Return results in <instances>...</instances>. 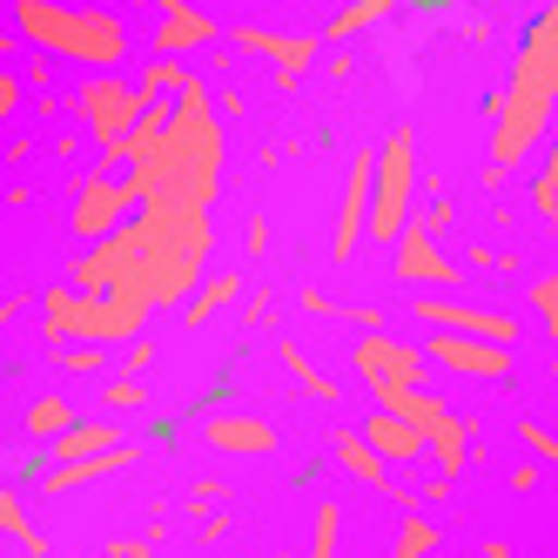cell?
Segmentation results:
<instances>
[{
    "mask_svg": "<svg viewBox=\"0 0 558 558\" xmlns=\"http://www.w3.org/2000/svg\"><path fill=\"white\" fill-rule=\"evenodd\" d=\"M511 492H538V464H518L511 471Z\"/></svg>",
    "mask_w": 558,
    "mask_h": 558,
    "instance_id": "41",
    "label": "cell"
},
{
    "mask_svg": "<svg viewBox=\"0 0 558 558\" xmlns=\"http://www.w3.org/2000/svg\"><path fill=\"white\" fill-rule=\"evenodd\" d=\"M430 551H437V525L424 511H404V525L390 538V558H430Z\"/></svg>",
    "mask_w": 558,
    "mask_h": 558,
    "instance_id": "26",
    "label": "cell"
},
{
    "mask_svg": "<svg viewBox=\"0 0 558 558\" xmlns=\"http://www.w3.org/2000/svg\"><path fill=\"white\" fill-rule=\"evenodd\" d=\"M148 545H155V532H142V538H114L108 558H148Z\"/></svg>",
    "mask_w": 558,
    "mask_h": 558,
    "instance_id": "37",
    "label": "cell"
},
{
    "mask_svg": "<svg viewBox=\"0 0 558 558\" xmlns=\"http://www.w3.org/2000/svg\"><path fill=\"white\" fill-rule=\"evenodd\" d=\"M122 182L135 189L142 209H155V203L209 209L216 203V189H222V114H216V95H209L203 74L175 95V129H169L162 155H148Z\"/></svg>",
    "mask_w": 558,
    "mask_h": 558,
    "instance_id": "1",
    "label": "cell"
},
{
    "mask_svg": "<svg viewBox=\"0 0 558 558\" xmlns=\"http://www.w3.org/2000/svg\"><path fill=\"white\" fill-rule=\"evenodd\" d=\"M203 437H209L216 451H229V458H269L276 451V424H263L250 411H216L203 424Z\"/></svg>",
    "mask_w": 558,
    "mask_h": 558,
    "instance_id": "16",
    "label": "cell"
},
{
    "mask_svg": "<svg viewBox=\"0 0 558 558\" xmlns=\"http://www.w3.org/2000/svg\"><path fill=\"white\" fill-rule=\"evenodd\" d=\"M417 324L424 330H451V337H485V343H518V324L511 316H492V310H477V303H458V296H424L417 310Z\"/></svg>",
    "mask_w": 558,
    "mask_h": 558,
    "instance_id": "10",
    "label": "cell"
},
{
    "mask_svg": "<svg viewBox=\"0 0 558 558\" xmlns=\"http://www.w3.org/2000/svg\"><path fill=\"white\" fill-rule=\"evenodd\" d=\"M518 437H525V451H532L538 464H558V437H551L545 424H518Z\"/></svg>",
    "mask_w": 558,
    "mask_h": 558,
    "instance_id": "34",
    "label": "cell"
},
{
    "mask_svg": "<svg viewBox=\"0 0 558 558\" xmlns=\"http://www.w3.org/2000/svg\"><path fill=\"white\" fill-rule=\"evenodd\" d=\"M162 101V95H148L142 82H122V74H88L82 88L68 95V108H74V122H82L95 142H101V155H114L135 129H142V114Z\"/></svg>",
    "mask_w": 558,
    "mask_h": 558,
    "instance_id": "4",
    "label": "cell"
},
{
    "mask_svg": "<svg viewBox=\"0 0 558 558\" xmlns=\"http://www.w3.org/2000/svg\"><path fill=\"white\" fill-rule=\"evenodd\" d=\"M417 222H424V229H430V235H437V229H445V222H451V203H430V209H424V216H417Z\"/></svg>",
    "mask_w": 558,
    "mask_h": 558,
    "instance_id": "39",
    "label": "cell"
},
{
    "mask_svg": "<svg viewBox=\"0 0 558 558\" xmlns=\"http://www.w3.org/2000/svg\"><path fill=\"white\" fill-rule=\"evenodd\" d=\"M21 424H27V437H48V445H54V437H68V430L82 424V417H74V404H68V397H34Z\"/></svg>",
    "mask_w": 558,
    "mask_h": 558,
    "instance_id": "22",
    "label": "cell"
},
{
    "mask_svg": "<svg viewBox=\"0 0 558 558\" xmlns=\"http://www.w3.org/2000/svg\"><path fill=\"white\" fill-rule=\"evenodd\" d=\"M243 235H250V250H256V256L269 250V222H263V216H250V229H243Z\"/></svg>",
    "mask_w": 558,
    "mask_h": 558,
    "instance_id": "40",
    "label": "cell"
},
{
    "mask_svg": "<svg viewBox=\"0 0 558 558\" xmlns=\"http://www.w3.org/2000/svg\"><path fill=\"white\" fill-rule=\"evenodd\" d=\"M41 330L54 337V343H95V350H108V343H142V324L155 316V303L142 296V290H101V296H88V290H74V283H61V290H48L41 296Z\"/></svg>",
    "mask_w": 558,
    "mask_h": 558,
    "instance_id": "3",
    "label": "cell"
},
{
    "mask_svg": "<svg viewBox=\"0 0 558 558\" xmlns=\"http://www.w3.org/2000/svg\"><path fill=\"white\" fill-rule=\"evenodd\" d=\"M356 371H364V384L371 390H390V384H411V390H424V350H411V343H397V337H364L356 343V356H350Z\"/></svg>",
    "mask_w": 558,
    "mask_h": 558,
    "instance_id": "12",
    "label": "cell"
},
{
    "mask_svg": "<svg viewBox=\"0 0 558 558\" xmlns=\"http://www.w3.org/2000/svg\"><path fill=\"white\" fill-rule=\"evenodd\" d=\"M129 464H135V445H122V451H101V458H88V464H61V471L48 477V492H82V485H101V477L129 471Z\"/></svg>",
    "mask_w": 558,
    "mask_h": 558,
    "instance_id": "21",
    "label": "cell"
},
{
    "mask_svg": "<svg viewBox=\"0 0 558 558\" xmlns=\"http://www.w3.org/2000/svg\"><path fill=\"white\" fill-rule=\"evenodd\" d=\"M532 209H538L545 222H558V142H551V155H545V169L532 175Z\"/></svg>",
    "mask_w": 558,
    "mask_h": 558,
    "instance_id": "31",
    "label": "cell"
},
{
    "mask_svg": "<svg viewBox=\"0 0 558 558\" xmlns=\"http://www.w3.org/2000/svg\"><path fill=\"white\" fill-rule=\"evenodd\" d=\"M511 88L518 95H538V101H558V0L525 27V41L511 54Z\"/></svg>",
    "mask_w": 558,
    "mask_h": 558,
    "instance_id": "8",
    "label": "cell"
},
{
    "mask_svg": "<svg viewBox=\"0 0 558 558\" xmlns=\"http://www.w3.org/2000/svg\"><path fill=\"white\" fill-rule=\"evenodd\" d=\"M377 397V411H390V417H404V424H417L424 437L437 430V424H451V411L437 404L430 390H411V384H390V390H371Z\"/></svg>",
    "mask_w": 558,
    "mask_h": 558,
    "instance_id": "19",
    "label": "cell"
},
{
    "mask_svg": "<svg viewBox=\"0 0 558 558\" xmlns=\"http://www.w3.org/2000/svg\"><path fill=\"white\" fill-rule=\"evenodd\" d=\"M551 377H558V356H551Z\"/></svg>",
    "mask_w": 558,
    "mask_h": 558,
    "instance_id": "44",
    "label": "cell"
},
{
    "mask_svg": "<svg viewBox=\"0 0 558 558\" xmlns=\"http://www.w3.org/2000/svg\"><path fill=\"white\" fill-rule=\"evenodd\" d=\"M135 82H142L148 95H162V101H175V95H182V88L195 82V68H189V61H169V54H148V68L135 74Z\"/></svg>",
    "mask_w": 558,
    "mask_h": 558,
    "instance_id": "24",
    "label": "cell"
},
{
    "mask_svg": "<svg viewBox=\"0 0 558 558\" xmlns=\"http://www.w3.org/2000/svg\"><path fill=\"white\" fill-rule=\"evenodd\" d=\"M371 203H377V155H350V189H343L337 235H330V256H337V263H350L356 243L371 235Z\"/></svg>",
    "mask_w": 558,
    "mask_h": 558,
    "instance_id": "11",
    "label": "cell"
},
{
    "mask_svg": "<svg viewBox=\"0 0 558 558\" xmlns=\"http://www.w3.org/2000/svg\"><path fill=\"white\" fill-rule=\"evenodd\" d=\"M337 458H343V471H350V477H364V485H377V492H390V498H397V505H404V511L417 505V492H404V485H397V477H390V464L377 458V445H371V437H364V430H350V424H343V430H337Z\"/></svg>",
    "mask_w": 558,
    "mask_h": 558,
    "instance_id": "17",
    "label": "cell"
},
{
    "mask_svg": "<svg viewBox=\"0 0 558 558\" xmlns=\"http://www.w3.org/2000/svg\"><path fill=\"white\" fill-rule=\"evenodd\" d=\"M296 303H303V310H310V316H343V310H337V303H330V296H324V290H303V296H296Z\"/></svg>",
    "mask_w": 558,
    "mask_h": 558,
    "instance_id": "38",
    "label": "cell"
},
{
    "mask_svg": "<svg viewBox=\"0 0 558 558\" xmlns=\"http://www.w3.org/2000/svg\"><path fill=\"white\" fill-rule=\"evenodd\" d=\"M485 558H511V545H505V538H492V545H485Z\"/></svg>",
    "mask_w": 558,
    "mask_h": 558,
    "instance_id": "42",
    "label": "cell"
},
{
    "mask_svg": "<svg viewBox=\"0 0 558 558\" xmlns=\"http://www.w3.org/2000/svg\"><path fill=\"white\" fill-rule=\"evenodd\" d=\"M229 48H243V54H263L269 68H276V82L283 88H296V74H310L316 68V34H276V27H256V21H235L229 27Z\"/></svg>",
    "mask_w": 558,
    "mask_h": 558,
    "instance_id": "9",
    "label": "cell"
},
{
    "mask_svg": "<svg viewBox=\"0 0 558 558\" xmlns=\"http://www.w3.org/2000/svg\"><path fill=\"white\" fill-rule=\"evenodd\" d=\"M54 364H61V371H101V350H95V343H68Z\"/></svg>",
    "mask_w": 558,
    "mask_h": 558,
    "instance_id": "35",
    "label": "cell"
},
{
    "mask_svg": "<svg viewBox=\"0 0 558 558\" xmlns=\"http://www.w3.org/2000/svg\"><path fill=\"white\" fill-rule=\"evenodd\" d=\"M0 525H8V538H14V545H21L27 558H48V538L27 525V511H21V498H14V492L0 498Z\"/></svg>",
    "mask_w": 558,
    "mask_h": 558,
    "instance_id": "29",
    "label": "cell"
},
{
    "mask_svg": "<svg viewBox=\"0 0 558 558\" xmlns=\"http://www.w3.org/2000/svg\"><path fill=\"white\" fill-rule=\"evenodd\" d=\"M101 451H122V430H114V424H74L68 437H54V445H48L54 471H61V464H88V458H101Z\"/></svg>",
    "mask_w": 558,
    "mask_h": 558,
    "instance_id": "20",
    "label": "cell"
},
{
    "mask_svg": "<svg viewBox=\"0 0 558 558\" xmlns=\"http://www.w3.org/2000/svg\"><path fill=\"white\" fill-rule=\"evenodd\" d=\"M424 356L445 371H464V377H505L511 371V350L505 343H485V337H451V330H430L424 337Z\"/></svg>",
    "mask_w": 558,
    "mask_h": 558,
    "instance_id": "15",
    "label": "cell"
},
{
    "mask_svg": "<svg viewBox=\"0 0 558 558\" xmlns=\"http://www.w3.org/2000/svg\"><path fill=\"white\" fill-rule=\"evenodd\" d=\"M364 437L377 445L384 464H417V458L430 451V437H424L417 424H404V417H390V411H371V417H364Z\"/></svg>",
    "mask_w": 558,
    "mask_h": 558,
    "instance_id": "18",
    "label": "cell"
},
{
    "mask_svg": "<svg viewBox=\"0 0 558 558\" xmlns=\"http://www.w3.org/2000/svg\"><path fill=\"white\" fill-rule=\"evenodd\" d=\"M545 129H551V101L505 88V95L492 101V162H498L505 175H511L518 162H532L538 142H545Z\"/></svg>",
    "mask_w": 558,
    "mask_h": 558,
    "instance_id": "7",
    "label": "cell"
},
{
    "mask_svg": "<svg viewBox=\"0 0 558 558\" xmlns=\"http://www.w3.org/2000/svg\"><path fill=\"white\" fill-rule=\"evenodd\" d=\"M283 371H290V377H296V384L316 397V404H337V384H330L324 371H316V364H310V356H303L296 343H283Z\"/></svg>",
    "mask_w": 558,
    "mask_h": 558,
    "instance_id": "28",
    "label": "cell"
},
{
    "mask_svg": "<svg viewBox=\"0 0 558 558\" xmlns=\"http://www.w3.org/2000/svg\"><path fill=\"white\" fill-rule=\"evenodd\" d=\"M532 310L545 316V330L558 337V276H538V283H532Z\"/></svg>",
    "mask_w": 558,
    "mask_h": 558,
    "instance_id": "33",
    "label": "cell"
},
{
    "mask_svg": "<svg viewBox=\"0 0 558 558\" xmlns=\"http://www.w3.org/2000/svg\"><path fill=\"white\" fill-rule=\"evenodd\" d=\"M430 458H437V477H458L464 471V424L458 417L430 430Z\"/></svg>",
    "mask_w": 558,
    "mask_h": 558,
    "instance_id": "27",
    "label": "cell"
},
{
    "mask_svg": "<svg viewBox=\"0 0 558 558\" xmlns=\"http://www.w3.org/2000/svg\"><path fill=\"white\" fill-rule=\"evenodd\" d=\"M397 256V283H417V290H458V263H445V250H437V235L424 222L404 229V243L390 250Z\"/></svg>",
    "mask_w": 558,
    "mask_h": 558,
    "instance_id": "14",
    "label": "cell"
},
{
    "mask_svg": "<svg viewBox=\"0 0 558 558\" xmlns=\"http://www.w3.org/2000/svg\"><path fill=\"white\" fill-rule=\"evenodd\" d=\"M129 209L142 216V203H135V189L122 182V175H101V169H88L82 182H74V209H68V229H74V243H108L114 229H129Z\"/></svg>",
    "mask_w": 558,
    "mask_h": 558,
    "instance_id": "6",
    "label": "cell"
},
{
    "mask_svg": "<svg viewBox=\"0 0 558 558\" xmlns=\"http://www.w3.org/2000/svg\"><path fill=\"white\" fill-rule=\"evenodd\" d=\"M8 21L48 61H74V68H95V74H114L135 54L129 21L114 8H101V0H8Z\"/></svg>",
    "mask_w": 558,
    "mask_h": 558,
    "instance_id": "2",
    "label": "cell"
},
{
    "mask_svg": "<svg viewBox=\"0 0 558 558\" xmlns=\"http://www.w3.org/2000/svg\"><path fill=\"white\" fill-rule=\"evenodd\" d=\"M235 290H243V276H203V290L189 296V316H182V324H189V330H203L216 310H229V303H235Z\"/></svg>",
    "mask_w": 558,
    "mask_h": 558,
    "instance_id": "23",
    "label": "cell"
},
{
    "mask_svg": "<svg viewBox=\"0 0 558 558\" xmlns=\"http://www.w3.org/2000/svg\"><path fill=\"white\" fill-rule=\"evenodd\" d=\"M283 8H296V0H283Z\"/></svg>",
    "mask_w": 558,
    "mask_h": 558,
    "instance_id": "45",
    "label": "cell"
},
{
    "mask_svg": "<svg viewBox=\"0 0 558 558\" xmlns=\"http://www.w3.org/2000/svg\"><path fill=\"white\" fill-rule=\"evenodd\" d=\"M0 114H8V122L21 114V74L14 68H0Z\"/></svg>",
    "mask_w": 558,
    "mask_h": 558,
    "instance_id": "36",
    "label": "cell"
},
{
    "mask_svg": "<svg viewBox=\"0 0 558 558\" xmlns=\"http://www.w3.org/2000/svg\"><path fill=\"white\" fill-rule=\"evenodd\" d=\"M390 8H397V0H343V8H337V21H330L324 34H330V41H350V34L377 27V21H384Z\"/></svg>",
    "mask_w": 558,
    "mask_h": 558,
    "instance_id": "25",
    "label": "cell"
},
{
    "mask_svg": "<svg viewBox=\"0 0 558 558\" xmlns=\"http://www.w3.org/2000/svg\"><path fill=\"white\" fill-rule=\"evenodd\" d=\"M155 8H162V27L148 34V54H169V61H182L189 48L229 41V27H216L203 8H189V0H155Z\"/></svg>",
    "mask_w": 558,
    "mask_h": 558,
    "instance_id": "13",
    "label": "cell"
},
{
    "mask_svg": "<svg viewBox=\"0 0 558 558\" xmlns=\"http://www.w3.org/2000/svg\"><path fill=\"white\" fill-rule=\"evenodd\" d=\"M337 532H343V511L337 505H316V518H310V558H337Z\"/></svg>",
    "mask_w": 558,
    "mask_h": 558,
    "instance_id": "30",
    "label": "cell"
},
{
    "mask_svg": "<svg viewBox=\"0 0 558 558\" xmlns=\"http://www.w3.org/2000/svg\"><path fill=\"white\" fill-rule=\"evenodd\" d=\"M114 8H142V0H114Z\"/></svg>",
    "mask_w": 558,
    "mask_h": 558,
    "instance_id": "43",
    "label": "cell"
},
{
    "mask_svg": "<svg viewBox=\"0 0 558 558\" xmlns=\"http://www.w3.org/2000/svg\"><path fill=\"white\" fill-rule=\"evenodd\" d=\"M411 195H417V135L411 122L390 129V142L377 148V203H371V243L397 250L411 229Z\"/></svg>",
    "mask_w": 558,
    "mask_h": 558,
    "instance_id": "5",
    "label": "cell"
},
{
    "mask_svg": "<svg viewBox=\"0 0 558 558\" xmlns=\"http://www.w3.org/2000/svg\"><path fill=\"white\" fill-rule=\"evenodd\" d=\"M142 404H148L142 377H114V384H108V411H142Z\"/></svg>",
    "mask_w": 558,
    "mask_h": 558,
    "instance_id": "32",
    "label": "cell"
}]
</instances>
